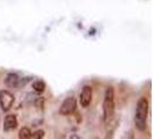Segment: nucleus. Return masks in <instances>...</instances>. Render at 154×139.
Instances as JSON below:
<instances>
[{
	"label": "nucleus",
	"mask_w": 154,
	"mask_h": 139,
	"mask_svg": "<svg viewBox=\"0 0 154 139\" xmlns=\"http://www.w3.org/2000/svg\"><path fill=\"white\" fill-rule=\"evenodd\" d=\"M149 103L146 97H140L137 102L136 114H134V124L139 131H145L147 126V116H148Z\"/></svg>",
	"instance_id": "nucleus-1"
},
{
	"label": "nucleus",
	"mask_w": 154,
	"mask_h": 139,
	"mask_svg": "<svg viewBox=\"0 0 154 139\" xmlns=\"http://www.w3.org/2000/svg\"><path fill=\"white\" fill-rule=\"evenodd\" d=\"M115 111V93L112 87H108L104 93L103 100V118L106 122H109Z\"/></svg>",
	"instance_id": "nucleus-2"
},
{
	"label": "nucleus",
	"mask_w": 154,
	"mask_h": 139,
	"mask_svg": "<svg viewBox=\"0 0 154 139\" xmlns=\"http://www.w3.org/2000/svg\"><path fill=\"white\" fill-rule=\"evenodd\" d=\"M75 109H77V100H75L74 96H69V97H66L63 101L60 109H59V113L63 116H67L73 114L75 111Z\"/></svg>",
	"instance_id": "nucleus-3"
},
{
	"label": "nucleus",
	"mask_w": 154,
	"mask_h": 139,
	"mask_svg": "<svg viewBox=\"0 0 154 139\" xmlns=\"http://www.w3.org/2000/svg\"><path fill=\"white\" fill-rule=\"evenodd\" d=\"M14 103V95L9 91H0V107L4 111H8Z\"/></svg>",
	"instance_id": "nucleus-4"
},
{
	"label": "nucleus",
	"mask_w": 154,
	"mask_h": 139,
	"mask_svg": "<svg viewBox=\"0 0 154 139\" xmlns=\"http://www.w3.org/2000/svg\"><path fill=\"white\" fill-rule=\"evenodd\" d=\"M92 99H93V89L91 86H85L82 88V91L80 93V104L84 107V108H87L89 107V104L92 103Z\"/></svg>",
	"instance_id": "nucleus-5"
},
{
	"label": "nucleus",
	"mask_w": 154,
	"mask_h": 139,
	"mask_svg": "<svg viewBox=\"0 0 154 139\" xmlns=\"http://www.w3.org/2000/svg\"><path fill=\"white\" fill-rule=\"evenodd\" d=\"M17 128V119L15 115H7L4 121V130L5 131H12Z\"/></svg>",
	"instance_id": "nucleus-6"
},
{
	"label": "nucleus",
	"mask_w": 154,
	"mask_h": 139,
	"mask_svg": "<svg viewBox=\"0 0 154 139\" xmlns=\"http://www.w3.org/2000/svg\"><path fill=\"white\" fill-rule=\"evenodd\" d=\"M19 80H20V77L16 73H8L5 78V84L11 88H14L19 85Z\"/></svg>",
	"instance_id": "nucleus-7"
},
{
	"label": "nucleus",
	"mask_w": 154,
	"mask_h": 139,
	"mask_svg": "<svg viewBox=\"0 0 154 139\" xmlns=\"http://www.w3.org/2000/svg\"><path fill=\"white\" fill-rule=\"evenodd\" d=\"M32 88H34L35 92L42 93L44 92V89H45V84L42 80H36V81L32 82Z\"/></svg>",
	"instance_id": "nucleus-8"
},
{
	"label": "nucleus",
	"mask_w": 154,
	"mask_h": 139,
	"mask_svg": "<svg viewBox=\"0 0 154 139\" xmlns=\"http://www.w3.org/2000/svg\"><path fill=\"white\" fill-rule=\"evenodd\" d=\"M31 137V131L29 128H24L20 129L19 131V138L20 139H29Z\"/></svg>",
	"instance_id": "nucleus-9"
},
{
	"label": "nucleus",
	"mask_w": 154,
	"mask_h": 139,
	"mask_svg": "<svg viewBox=\"0 0 154 139\" xmlns=\"http://www.w3.org/2000/svg\"><path fill=\"white\" fill-rule=\"evenodd\" d=\"M44 131L43 130H37V131H35L34 133H31V137L30 138L32 139H42L43 137H44Z\"/></svg>",
	"instance_id": "nucleus-10"
},
{
	"label": "nucleus",
	"mask_w": 154,
	"mask_h": 139,
	"mask_svg": "<svg viewBox=\"0 0 154 139\" xmlns=\"http://www.w3.org/2000/svg\"><path fill=\"white\" fill-rule=\"evenodd\" d=\"M71 138H79L78 136H75V134H73V136H71Z\"/></svg>",
	"instance_id": "nucleus-11"
}]
</instances>
